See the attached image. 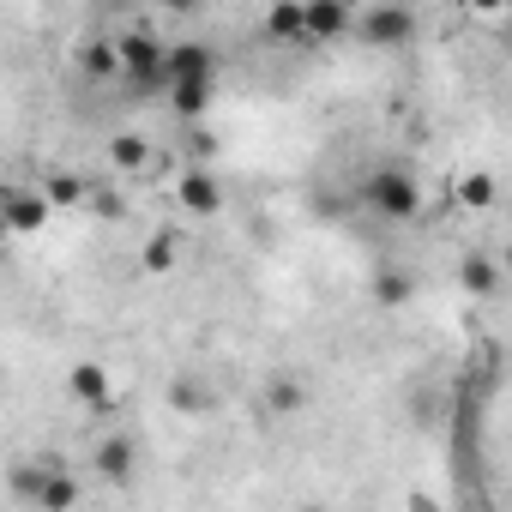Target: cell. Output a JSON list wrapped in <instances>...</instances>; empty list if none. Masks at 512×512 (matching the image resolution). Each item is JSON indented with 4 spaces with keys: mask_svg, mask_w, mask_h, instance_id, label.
<instances>
[{
    "mask_svg": "<svg viewBox=\"0 0 512 512\" xmlns=\"http://www.w3.org/2000/svg\"><path fill=\"white\" fill-rule=\"evenodd\" d=\"M362 199H368V211H380L386 223H410V217L422 211V187H416V175L398 169V163L374 169L368 187H362Z\"/></svg>",
    "mask_w": 512,
    "mask_h": 512,
    "instance_id": "6da1fadb",
    "label": "cell"
},
{
    "mask_svg": "<svg viewBox=\"0 0 512 512\" xmlns=\"http://www.w3.org/2000/svg\"><path fill=\"white\" fill-rule=\"evenodd\" d=\"M121 79L133 91H169V49L151 37V31H127L121 37Z\"/></svg>",
    "mask_w": 512,
    "mask_h": 512,
    "instance_id": "7a4b0ae2",
    "label": "cell"
},
{
    "mask_svg": "<svg viewBox=\"0 0 512 512\" xmlns=\"http://www.w3.org/2000/svg\"><path fill=\"white\" fill-rule=\"evenodd\" d=\"M410 37H416V13L410 7H368L356 19V43H368V49H404Z\"/></svg>",
    "mask_w": 512,
    "mask_h": 512,
    "instance_id": "3957f363",
    "label": "cell"
},
{
    "mask_svg": "<svg viewBox=\"0 0 512 512\" xmlns=\"http://www.w3.org/2000/svg\"><path fill=\"white\" fill-rule=\"evenodd\" d=\"M338 37H356L350 0H308V43H338Z\"/></svg>",
    "mask_w": 512,
    "mask_h": 512,
    "instance_id": "277c9868",
    "label": "cell"
},
{
    "mask_svg": "<svg viewBox=\"0 0 512 512\" xmlns=\"http://www.w3.org/2000/svg\"><path fill=\"white\" fill-rule=\"evenodd\" d=\"M49 193H31V187H7V211H0V217H7V229L13 235H37L43 223H49Z\"/></svg>",
    "mask_w": 512,
    "mask_h": 512,
    "instance_id": "5b68a950",
    "label": "cell"
},
{
    "mask_svg": "<svg viewBox=\"0 0 512 512\" xmlns=\"http://www.w3.org/2000/svg\"><path fill=\"white\" fill-rule=\"evenodd\" d=\"M91 464H97V476H109V482H133L139 440H133V434H103L97 452H91Z\"/></svg>",
    "mask_w": 512,
    "mask_h": 512,
    "instance_id": "8992f818",
    "label": "cell"
},
{
    "mask_svg": "<svg viewBox=\"0 0 512 512\" xmlns=\"http://www.w3.org/2000/svg\"><path fill=\"white\" fill-rule=\"evenodd\" d=\"M175 199H181L193 217H217V211H223V187H217V175H205V169H187V175L175 181Z\"/></svg>",
    "mask_w": 512,
    "mask_h": 512,
    "instance_id": "52a82bcc",
    "label": "cell"
},
{
    "mask_svg": "<svg viewBox=\"0 0 512 512\" xmlns=\"http://www.w3.org/2000/svg\"><path fill=\"white\" fill-rule=\"evenodd\" d=\"M266 37L272 43H308V0H272L266 7Z\"/></svg>",
    "mask_w": 512,
    "mask_h": 512,
    "instance_id": "ba28073f",
    "label": "cell"
},
{
    "mask_svg": "<svg viewBox=\"0 0 512 512\" xmlns=\"http://www.w3.org/2000/svg\"><path fill=\"white\" fill-rule=\"evenodd\" d=\"M181 79H217V55L193 37L169 49V85H181Z\"/></svg>",
    "mask_w": 512,
    "mask_h": 512,
    "instance_id": "9c48e42d",
    "label": "cell"
},
{
    "mask_svg": "<svg viewBox=\"0 0 512 512\" xmlns=\"http://www.w3.org/2000/svg\"><path fill=\"white\" fill-rule=\"evenodd\" d=\"M67 392L91 410H109V368L103 362H73L67 368Z\"/></svg>",
    "mask_w": 512,
    "mask_h": 512,
    "instance_id": "30bf717a",
    "label": "cell"
},
{
    "mask_svg": "<svg viewBox=\"0 0 512 512\" xmlns=\"http://www.w3.org/2000/svg\"><path fill=\"white\" fill-rule=\"evenodd\" d=\"M67 506H79V482L61 470V458L49 452V476H43V488H37V512H67Z\"/></svg>",
    "mask_w": 512,
    "mask_h": 512,
    "instance_id": "8fae6325",
    "label": "cell"
},
{
    "mask_svg": "<svg viewBox=\"0 0 512 512\" xmlns=\"http://www.w3.org/2000/svg\"><path fill=\"white\" fill-rule=\"evenodd\" d=\"M500 272H506V266H494L488 253H464V260H458V284H464L470 296H494V290H500Z\"/></svg>",
    "mask_w": 512,
    "mask_h": 512,
    "instance_id": "7c38bea8",
    "label": "cell"
},
{
    "mask_svg": "<svg viewBox=\"0 0 512 512\" xmlns=\"http://www.w3.org/2000/svg\"><path fill=\"white\" fill-rule=\"evenodd\" d=\"M79 67H85L91 79H121V73H127V67H121V43H97V37L79 49Z\"/></svg>",
    "mask_w": 512,
    "mask_h": 512,
    "instance_id": "4fadbf2b",
    "label": "cell"
},
{
    "mask_svg": "<svg viewBox=\"0 0 512 512\" xmlns=\"http://www.w3.org/2000/svg\"><path fill=\"white\" fill-rule=\"evenodd\" d=\"M169 103H175L181 121H199V115L211 109V79H181V85H169Z\"/></svg>",
    "mask_w": 512,
    "mask_h": 512,
    "instance_id": "5bb4252c",
    "label": "cell"
},
{
    "mask_svg": "<svg viewBox=\"0 0 512 512\" xmlns=\"http://www.w3.org/2000/svg\"><path fill=\"white\" fill-rule=\"evenodd\" d=\"M109 163H115L121 175L145 169V163H151V139H145V133H115V139H109Z\"/></svg>",
    "mask_w": 512,
    "mask_h": 512,
    "instance_id": "9a60e30c",
    "label": "cell"
},
{
    "mask_svg": "<svg viewBox=\"0 0 512 512\" xmlns=\"http://www.w3.org/2000/svg\"><path fill=\"white\" fill-rule=\"evenodd\" d=\"M169 404H175L181 416H205V410H211L217 398H211V386H205V380H193V374H181V380L169 386Z\"/></svg>",
    "mask_w": 512,
    "mask_h": 512,
    "instance_id": "2e32d148",
    "label": "cell"
},
{
    "mask_svg": "<svg viewBox=\"0 0 512 512\" xmlns=\"http://www.w3.org/2000/svg\"><path fill=\"white\" fill-rule=\"evenodd\" d=\"M494 193H500V187H494V175H482V169L458 175V205H464V211H488V205H494Z\"/></svg>",
    "mask_w": 512,
    "mask_h": 512,
    "instance_id": "e0dca14e",
    "label": "cell"
},
{
    "mask_svg": "<svg viewBox=\"0 0 512 512\" xmlns=\"http://www.w3.org/2000/svg\"><path fill=\"white\" fill-rule=\"evenodd\" d=\"M308 404V392H302V380H290V374H278L272 386H266V410L272 416H296Z\"/></svg>",
    "mask_w": 512,
    "mask_h": 512,
    "instance_id": "ac0fdd59",
    "label": "cell"
},
{
    "mask_svg": "<svg viewBox=\"0 0 512 512\" xmlns=\"http://www.w3.org/2000/svg\"><path fill=\"white\" fill-rule=\"evenodd\" d=\"M410 290H416V284H410V272H398V266H386V272L374 278V302H380V308H404Z\"/></svg>",
    "mask_w": 512,
    "mask_h": 512,
    "instance_id": "d6986e66",
    "label": "cell"
},
{
    "mask_svg": "<svg viewBox=\"0 0 512 512\" xmlns=\"http://www.w3.org/2000/svg\"><path fill=\"white\" fill-rule=\"evenodd\" d=\"M139 266H145L151 278L175 272V241H169V235H151V241H145V253H139Z\"/></svg>",
    "mask_w": 512,
    "mask_h": 512,
    "instance_id": "ffe728a7",
    "label": "cell"
},
{
    "mask_svg": "<svg viewBox=\"0 0 512 512\" xmlns=\"http://www.w3.org/2000/svg\"><path fill=\"white\" fill-rule=\"evenodd\" d=\"M43 193H49V199H55V205H79V199H85V181H79V175H73V169H55V175H49V187H43Z\"/></svg>",
    "mask_w": 512,
    "mask_h": 512,
    "instance_id": "44dd1931",
    "label": "cell"
},
{
    "mask_svg": "<svg viewBox=\"0 0 512 512\" xmlns=\"http://www.w3.org/2000/svg\"><path fill=\"white\" fill-rule=\"evenodd\" d=\"M151 7H163V13H175V19H193L205 0H151Z\"/></svg>",
    "mask_w": 512,
    "mask_h": 512,
    "instance_id": "7402d4cb",
    "label": "cell"
},
{
    "mask_svg": "<svg viewBox=\"0 0 512 512\" xmlns=\"http://www.w3.org/2000/svg\"><path fill=\"white\" fill-rule=\"evenodd\" d=\"M464 7H470V13H482V19H488V13H506V7H512V0H464Z\"/></svg>",
    "mask_w": 512,
    "mask_h": 512,
    "instance_id": "603a6c76",
    "label": "cell"
},
{
    "mask_svg": "<svg viewBox=\"0 0 512 512\" xmlns=\"http://www.w3.org/2000/svg\"><path fill=\"white\" fill-rule=\"evenodd\" d=\"M500 266H506V272H512V241H506V253H500Z\"/></svg>",
    "mask_w": 512,
    "mask_h": 512,
    "instance_id": "cb8c5ba5",
    "label": "cell"
},
{
    "mask_svg": "<svg viewBox=\"0 0 512 512\" xmlns=\"http://www.w3.org/2000/svg\"><path fill=\"white\" fill-rule=\"evenodd\" d=\"M506 55H512V25H506Z\"/></svg>",
    "mask_w": 512,
    "mask_h": 512,
    "instance_id": "d4e9b609",
    "label": "cell"
}]
</instances>
